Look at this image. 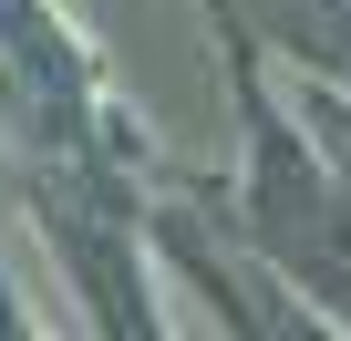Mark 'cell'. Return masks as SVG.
I'll use <instances>...</instances> for the list:
<instances>
[{
	"label": "cell",
	"mask_w": 351,
	"mask_h": 341,
	"mask_svg": "<svg viewBox=\"0 0 351 341\" xmlns=\"http://www.w3.org/2000/svg\"><path fill=\"white\" fill-rule=\"evenodd\" d=\"M258 104V187H248V228L279 248V259H300V279H330V300H351V217H341V197L320 187V165L300 155V134L269 114V93H248Z\"/></svg>",
	"instance_id": "1"
},
{
	"label": "cell",
	"mask_w": 351,
	"mask_h": 341,
	"mask_svg": "<svg viewBox=\"0 0 351 341\" xmlns=\"http://www.w3.org/2000/svg\"><path fill=\"white\" fill-rule=\"evenodd\" d=\"M42 217H52V238H62V259L83 269V290L104 300V320L114 331H145V290H134V217H124V197L104 187V165L93 155H73V165H52L42 176Z\"/></svg>",
	"instance_id": "2"
},
{
	"label": "cell",
	"mask_w": 351,
	"mask_h": 341,
	"mask_svg": "<svg viewBox=\"0 0 351 341\" xmlns=\"http://www.w3.org/2000/svg\"><path fill=\"white\" fill-rule=\"evenodd\" d=\"M0 104L52 155H83V62L42 0H0Z\"/></svg>",
	"instance_id": "3"
}]
</instances>
